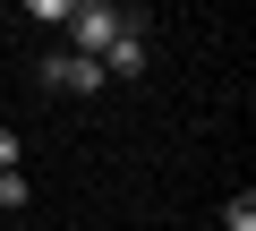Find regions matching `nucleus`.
Segmentation results:
<instances>
[{
    "instance_id": "obj_1",
    "label": "nucleus",
    "mask_w": 256,
    "mask_h": 231,
    "mask_svg": "<svg viewBox=\"0 0 256 231\" xmlns=\"http://www.w3.org/2000/svg\"><path fill=\"white\" fill-rule=\"evenodd\" d=\"M146 18L137 9H102V0H77V9H68V35H77V60H94L102 69V52L120 43V35H137Z\"/></svg>"
},
{
    "instance_id": "obj_2",
    "label": "nucleus",
    "mask_w": 256,
    "mask_h": 231,
    "mask_svg": "<svg viewBox=\"0 0 256 231\" xmlns=\"http://www.w3.org/2000/svg\"><path fill=\"white\" fill-rule=\"evenodd\" d=\"M43 86H60V94H102V69L77 60V52H52V60H43Z\"/></svg>"
},
{
    "instance_id": "obj_3",
    "label": "nucleus",
    "mask_w": 256,
    "mask_h": 231,
    "mask_svg": "<svg viewBox=\"0 0 256 231\" xmlns=\"http://www.w3.org/2000/svg\"><path fill=\"white\" fill-rule=\"evenodd\" d=\"M102 69H111V77H146V35H120V43L102 52Z\"/></svg>"
},
{
    "instance_id": "obj_4",
    "label": "nucleus",
    "mask_w": 256,
    "mask_h": 231,
    "mask_svg": "<svg viewBox=\"0 0 256 231\" xmlns=\"http://www.w3.org/2000/svg\"><path fill=\"white\" fill-rule=\"evenodd\" d=\"M222 231H256V197H248V188H239V197L222 205Z\"/></svg>"
},
{
    "instance_id": "obj_5",
    "label": "nucleus",
    "mask_w": 256,
    "mask_h": 231,
    "mask_svg": "<svg viewBox=\"0 0 256 231\" xmlns=\"http://www.w3.org/2000/svg\"><path fill=\"white\" fill-rule=\"evenodd\" d=\"M0 205H9V214H26V180H18V171H0Z\"/></svg>"
},
{
    "instance_id": "obj_6",
    "label": "nucleus",
    "mask_w": 256,
    "mask_h": 231,
    "mask_svg": "<svg viewBox=\"0 0 256 231\" xmlns=\"http://www.w3.org/2000/svg\"><path fill=\"white\" fill-rule=\"evenodd\" d=\"M0 171H18V137L9 129H0Z\"/></svg>"
}]
</instances>
